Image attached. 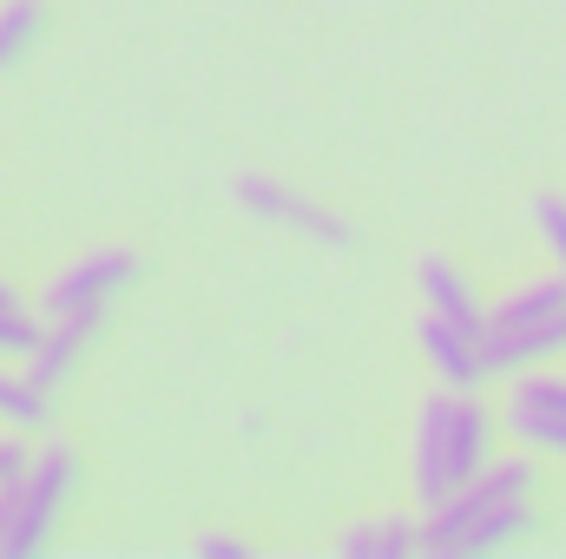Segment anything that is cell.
<instances>
[{
  "label": "cell",
  "mask_w": 566,
  "mask_h": 559,
  "mask_svg": "<svg viewBox=\"0 0 566 559\" xmlns=\"http://www.w3.org/2000/svg\"><path fill=\"white\" fill-rule=\"evenodd\" d=\"M488 467V402L474 389H448L422 409L416 428V494L422 507H441Z\"/></svg>",
  "instance_id": "cell-1"
},
{
  "label": "cell",
  "mask_w": 566,
  "mask_h": 559,
  "mask_svg": "<svg viewBox=\"0 0 566 559\" xmlns=\"http://www.w3.org/2000/svg\"><path fill=\"white\" fill-rule=\"evenodd\" d=\"M73 481H80V454H73L66 441H53L46 454H33L27 487H20V520H13L7 559H27V553H40V547H46V534H53V520H60V507H66Z\"/></svg>",
  "instance_id": "cell-2"
},
{
  "label": "cell",
  "mask_w": 566,
  "mask_h": 559,
  "mask_svg": "<svg viewBox=\"0 0 566 559\" xmlns=\"http://www.w3.org/2000/svg\"><path fill=\"white\" fill-rule=\"evenodd\" d=\"M133 277H139V257H133V251H119V244L86 251L73 271H60V277L46 283L40 309H46V316H99Z\"/></svg>",
  "instance_id": "cell-3"
},
{
  "label": "cell",
  "mask_w": 566,
  "mask_h": 559,
  "mask_svg": "<svg viewBox=\"0 0 566 559\" xmlns=\"http://www.w3.org/2000/svg\"><path fill=\"white\" fill-rule=\"evenodd\" d=\"M231 191H238L244 211H258V218H271V224H290V231H303V238H316V244H329V251H349V244H356V231H349L343 218H329L323 204H310L303 191H290V184L264 178V171H244Z\"/></svg>",
  "instance_id": "cell-4"
},
{
  "label": "cell",
  "mask_w": 566,
  "mask_h": 559,
  "mask_svg": "<svg viewBox=\"0 0 566 559\" xmlns=\"http://www.w3.org/2000/svg\"><path fill=\"white\" fill-rule=\"evenodd\" d=\"M566 349V316H547V323H488L481 329V369L488 376H521L547 356Z\"/></svg>",
  "instance_id": "cell-5"
},
{
  "label": "cell",
  "mask_w": 566,
  "mask_h": 559,
  "mask_svg": "<svg viewBox=\"0 0 566 559\" xmlns=\"http://www.w3.org/2000/svg\"><path fill=\"white\" fill-rule=\"evenodd\" d=\"M422 356L434 362V376L448 382V389H474L488 369H481V336L474 329H461V323H448V316H422Z\"/></svg>",
  "instance_id": "cell-6"
},
{
  "label": "cell",
  "mask_w": 566,
  "mask_h": 559,
  "mask_svg": "<svg viewBox=\"0 0 566 559\" xmlns=\"http://www.w3.org/2000/svg\"><path fill=\"white\" fill-rule=\"evenodd\" d=\"M93 329H99V316H46V336H40V349L27 356V376H33L40 389H60V382L73 376L80 349L93 342Z\"/></svg>",
  "instance_id": "cell-7"
},
{
  "label": "cell",
  "mask_w": 566,
  "mask_h": 559,
  "mask_svg": "<svg viewBox=\"0 0 566 559\" xmlns=\"http://www.w3.org/2000/svg\"><path fill=\"white\" fill-rule=\"evenodd\" d=\"M416 283H422V296H428V309H434V316H448V323H461V329H474V336L488 329L481 296L468 289V277H461L448 257H434V251H428L422 264H416Z\"/></svg>",
  "instance_id": "cell-8"
},
{
  "label": "cell",
  "mask_w": 566,
  "mask_h": 559,
  "mask_svg": "<svg viewBox=\"0 0 566 559\" xmlns=\"http://www.w3.org/2000/svg\"><path fill=\"white\" fill-rule=\"evenodd\" d=\"M527 527H534V507H527V500H494V507H481L474 527L461 534V553H501V547H514Z\"/></svg>",
  "instance_id": "cell-9"
},
{
  "label": "cell",
  "mask_w": 566,
  "mask_h": 559,
  "mask_svg": "<svg viewBox=\"0 0 566 559\" xmlns=\"http://www.w3.org/2000/svg\"><path fill=\"white\" fill-rule=\"evenodd\" d=\"M547 316H566V271L560 277L521 283L514 296H501V303L488 309V323H547Z\"/></svg>",
  "instance_id": "cell-10"
},
{
  "label": "cell",
  "mask_w": 566,
  "mask_h": 559,
  "mask_svg": "<svg viewBox=\"0 0 566 559\" xmlns=\"http://www.w3.org/2000/svg\"><path fill=\"white\" fill-rule=\"evenodd\" d=\"M46 395H53V389H40L33 376L0 369V421H7V428H27V434L46 428V421H53V402H46Z\"/></svg>",
  "instance_id": "cell-11"
},
{
  "label": "cell",
  "mask_w": 566,
  "mask_h": 559,
  "mask_svg": "<svg viewBox=\"0 0 566 559\" xmlns=\"http://www.w3.org/2000/svg\"><path fill=\"white\" fill-rule=\"evenodd\" d=\"M40 0H0V73H13L27 60V46L40 40Z\"/></svg>",
  "instance_id": "cell-12"
},
{
  "label": "cell",
  "mask_w": 566,
  "mask_h": 559,
  "mask_svg": "<svg viewBox=\"0 0 566 559\" xmlns=\"http://www.w3.org/2000/svg\"><path fill=\"white\" fill-rule=\"evenodd\" d=\"M343 553H349V559H396V553H422V534H409L402 520H376V527H356V534H343Z\"/></svg>",
  "instance_id": "cell-13"
},
{
  "label": "cell",
  "mask_w": 566,
  "mask_h": 559,
  "mask_svg": "<svg viewBox=\"0 0 566 559\" xmlns=\"http://www.w3.org/2000/svg\"><path fill=\"white\" fill-rule=\"evenodd\" d=\"M507 409H541V415H566V376H547V369H521Z\"/></svg>",
  "instance_id": "cell-14"
},
{
  "label": "cell",
  "mask_w": 566,
  "mask_h": 559,
  "mask_svg": "<svg viewBox=\"0 0 566 559\" xmlns=\"http://www.w3.org/2000/svg\"><path fill=\"white\" fill-rule=\"evenodd\" d=\"M507 428L534 447V454H560L566 461V415H541V409H507Z\"/></svg>",
  "instance_id": "cell-15"
},
{
  "label": "cell",
  "mask_w": 566,
  "mask_h": 559,
  "mask_svg": "<svg viewBox=\"0 0 566 559\" xmlns=\"http://www.w3.org/2000/svg\"><path fill=\"white\" fill-rule=\"evenodd\" d=\"M534 224H541L547 251L560 257V271H566V198L560 191H541V198H534Z\"/></svg>",
  "instance_id": "cell-16"
},
{
  "label": "cell",
  "mask_w": 566,
  "mask_h": 559,
  "mask_svg": "<svg viewBox=\"0 0 566 559\" xmlns=\"http://www.w3.org/2000/svg\"><path fill=\"white\" fill-rule=\"evenodd\" d=\"M40 336H46V329H40L27 309H0V356H33Z\"/></svg>",
  "instance_id": "cell-17"
},
{
  "label": "cell",
  "mask_w": 566,
  "mask_h": 559,
  "mask_svg": "<svg viewBox=\"0 0 566 559\" xmlns=\"http://www.w3.org/2000/svg\"><path fill=\"white\" fill-rule=\"evenodd\" d=\"M20 434H27V428H20ZM20 434H0V487H7V481H27V467H33V454H27Z\"/></svg>",
  "instance_id": "cell-18"
},
{
  "label": "cell",
  "mask_w": 566,
  "mask_h": 559,
  "mask_svg": "<svg viewBox=\"0 0 566 559\" xmlns=\"http://www.w3.org/2000/svg\"><path fill=\"white\" fill-rule=\"evenodd\" d=\"M198 553H205V559H238V553H244V540H231V534H211Z\"/></svg>",
  "instance_id": "cell-19"
},
{
  "label": "cell",
  "mask_w": 566,
  "mask_h": 559,
  "mask_svg": "<svg viewBox=\"0 0 566 559\" xmlns=\"http://www.w3.org/2000/svg\"><path fill=\"white\" fill-rule=\"evenodd\" d=\"M0 309H20V296H13V289H7V283H0Z\"/></svg>",
  "instance_id": "cell-20"
}]
</instances>
